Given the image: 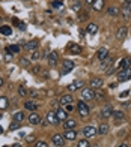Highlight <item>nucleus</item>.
<instances>
[{"instance_id": "nucleus-1", "label": "nucleus", "mask_w": 131, "mask_h": 147, "mask_svg": "<svg viewBox=\"0 0 131 147\" xmlns=\"http://www.w3.org/2000/svg\"><path fill=\"white\" fill-rule=\"evenodd\" d=\"M77 113L80 114V117H88L90 114V108H89V105L84 102V101H80L77 104Z\"/></svg>"}, {"instance_id": "nucleus-2", "label": "nucleus", "mask_w": 131, "mask_h": 147, "mask_svg": "<svg viewBox=\"0 0 131 147\" xmlns=\"http://www.w3.org/2000/svg\"><path fill=\"white\" fill-rule=\"evenodd\" d=\"M80 98H81V101L84 102H88V101H92V99H95V92L92 89H80Z\"/></svg>"}, {"instance_id": "nucleus-3", "label": "nucleus", "mask_w": 131, "mask_h": 147, "mask_svg": "<svg viewBox=\"0 0 131 147\" xmlns=\"http://www.w3.org/2000/svg\"><path fill=\"white\" fill-rule=\"evenodd\" d=\"M128 80H131V68L117 71V81L124 83V81H128Z\"/></svg>"}, {"instance_id": "nucleus-4", "label": "nucleus", "mask_w": 131, "mask_h": 147, "mask_svg": "<svg viewBox=\"0 0 131 147\" xmlns=\"http://www.w3.org/2000/svg\"><path fill=\"white\" fill-rule=\"evenodd\" d=\"M75 68V63L73 60H63L62 62V75H67Z\"/></svg>"}, {"instance_id": "nucleus-5", "label": "nucleus", "mask_w": 131, "mask_h": 147, "mask_svg": "<svg viewBox=\"0 0 131 147\" xmlns=\"http://www.w3.org/2000/svg\"><path fill=\"white\" fill-rule=\"evenodd\" d=\"M53 125V126H56L57 123H59V120H57V117H56V111H48L47 113V117H45V122L42 123L44 126H47V125Z\"/></svg>"}, {"instance_id": "nucleus-6", "label": "nucleus", "mask_w": 131, "mask_h": 147, "mask_svg": "<svg viewBox=\"0 0 131 147\" xmlns=\"http://www.w3.org/2000/svg\"><path fill=\"white\" fill-rule=\"evenodd\" d=\"M121 15L124 17V20H130L131 17V3L124 2L121 6Z\"/></svg>"}, {"instance_id": "nucleus-7", "label": "nucleus", "mask_w": 131, "mask_h": 147, "mask_svg": "<svg viewBox=\"0 0 131 147\" xmlns=\"http://www.w3.org/2000/svg\"><path fill=\"white\" fill-rule=\"evenodd\" d=\"M81 134L84 135V138H92V137H95L96 134H98V131H96L95 126H84Z\"/></svg>"}, {"instance_id": "nucleus-8", "label": "nucleus", "mask_w": 131, "mask_h": 147, "mask_svg": "<svg viewBox=\"0 0 131 147\" xmlns=\"http://www.w3.org/2000/svg\"><path fill=\"white\" fill-rule=\"evenodd\" d=\"M51 141H53V144L54 146H57V147H63L65 146V137H63V134H54L53 137H51Z\"/></svg>"}, {"instance_id": "nucleus-9", "label": "nucleus", "mask_w": 131, "mask_h": 147, "mask_svg": "<svg viewBox=\"0 0 131 147\" xmlns=\"http://www.w3.org/2000/svg\"><path fill=\"white\" fill-rule=\"evenodd\" d=\"M102 84H104V81H102V78H100V77L92 78V80H90V83H89V86H90V89H92V90L102 89Z\"/></svg>"}, {"instance_id": "nucleus-10", "label": "nucleus", "mask_w": 131, "mask_h": 147, "mask_svg": "<svg viewBox=\"0 0 131 147\" xmlns=\"http://www.w3.org/2000/svg\"><path fill=\"white\" fill-rule=\"evenodd\" d=\"M47 62L50 66H56L59 62V56H57V51H50L47 54Z\"/></svg>"}, {"instance_id": "nucleus-11", "label": "nucleus", "mask_w": 131, "mask_h": 147, "mask_svg": "<svg viewBox=\"0 0 131 147\" xmlns=\"http://www.w3.org/2000/svg\"><path fill=\"white\" fill-rule=\"evenodd\" d=\"M112 114H113V108H112V105L110 104H106L102 107V110H101V116H102V119H109V117H112Z\"/></svg>"}, {"instance_id": "nucleus-12", "label": "nucleus", "mask_w": 131, "mask_h": 147, "mask_svg": "<svg viewBox=\"0 0 131 147\" xmlns=\"http://www.w3.org/2000/svg\"><path fill=\"white\" fill-rule=\"evenodd\" d=\"M83 86H84V83L81 81V80H75V81H73V83L68 86V90L69 92H75V90L83 89Z\"/></svg>"}, {"instance_id": "nucleus-13", "label": "nucleus", "mask_w": 131, "mask_h": 147, "mask_svg": "<svg viewBox=\"0 0 131 147\" xmlns=\"http://www.w3.org/2000/svg\"><path fill=\"white\" fill-rule=\"evenodd\" d=\"M59 104H60L62 107L68 105V104H74V98L71 95H63V96L59 98Z\"/></svg>"}, {"instance_id": "nucleus-14", "label": "nucleus", "mask_w": 131, "mask_h": 147, "mask_svg": "<svg viewBox=\"0 0 131 147\" xmlns=\"http://www.w3.org/2000/svg\"><path fill=\"white\" fill-rule=\"evenodd\" d=\"M128 68H131V59H130V57H125V59H122L121 62H119V66H117V71L128 69Z\"/></svg>"}, {"instance_id": "nucleus-15", "label": "nucleus", "mask_w": 131, "mask_h": 147, "mask_svg": "<svg viewBox=\"0 0 131 147\" xmlns=\"http://www.w3.org/2000/svg\"><path fill=\"white\" fill-rule=\"evenodd\" d=\"M77 131L75 129H68L67 132L63 134V137H65V140H68V141H74V140L77 138Z\"/></svg>"}, {"instance_id": "nucleus-16", "label": "nucleus", "mask_w": 131, "mask_h": 147, "mask_svg": "<svg viewBox=\"0 0 131 147\" xmlns=\"http://www.w3.org/2000/svg\"><path fill=\"white\" fill-rule=\"evenodd\" d=\"M101 68L104 69V71H107L109 68H112V65H113V57L112 56H107L104 60H101Z\"/></svg>"}, {"instance_id": "nucleus-17", "label": "nucleus", "mask_w": 131, "mask_h": 147, "mask_svg": "<svg viewBox=\"0 0 131 147\" xmlns=\"http://www.w3.org/2000/svg\"><path fill=\"white\" fill-rule=\"evenodd\" d=\"M127 38V27H119L117 29V32H116V39L117 41H124V39Z\"/></svg>"}, {"instance_id": "nucleus-18", "label": "nucleus", "mask_w": 131, "mask_h": 147, "mask_svg": "<svg viewBox=\"0 0 131 147\" xmlns=\"http://www.w3.org/2000/svg\"><path fill=\"white\" fill-rule=\"evenodd\" d=\"M96 56H98V60H100V62H101V60H104V59L109 56V48H107V47H101V48L98 50Z\"/></svg>"}, {"instance_id": "nucleus-19", "label": "nucleus", "mask_w": 131, "mask_h": 147, "mask_svg": "<svg viewBox=\"0 0 131 147\" xmlns=\"http://www.w3.org/2000/svg\"><path fill=\"white\" fill-rule=\"evenodd\" d=\"M29 123L30 125H41V117H39L38 113H32L29 116Z\"/></svg>"}, {"instance_id": "nucleus-20", "label": "nucleus", "mask_w": 131, "mask_h": 147, "mask_svg": "<svg viewBox=\"0 0 131 147\" xmlns=\"http://www.w3.org/2000/svg\"><path fill=\"white\" fill-rule=\"evenodd\" d=\"M75 126H77V122H75L74 119H67L63 122V128L67 129V131L68 129H75Z\"/></svg>"}, {"instance_id": "nucleus-21", "label": "nucleus", "mask_w": 131, "mask_h": 147, "mask_svg": "<svg viewBox=\"0 0 131 147\" xmlns=\"http://www.w3.org/2000/svg\"><path fill=\"white\" fill-rule=\"evenodd\" d=\"M56 117H57L59 122H65V120L68 119V113L65 111V110H60V108H59V110L56 111Z\"/></svg>"}, {"instance_id": "nucleus-22", "label": "nucleus", "mask_w": 131, "mask_h": 147, "mask_svg": "<svg viewBox=\"0 0 131 147\" xmlns=\"http://www.w3.org/2000/svg\"><path fill=\"white\" fill-rule=\"evenodd\" d=\"M38 48V41H29V42H26L24 44V50H27V51H35Z\"/></svg>"}, {"instance_id": "nucleus-23", "label": "nucleus", "mask_w": 131, "mask_h": 147, "mask_svg": "<svg viewBox=\"0 0 131 147\" xmlns=\"http://www.w3.org/2000/svg\"><path fill=\"white\" fill-rule=\"evenodd\" d=\"M90 6H92L94 11L100 12V11H102V8H104V0H94V3L90 5Z\"/></svg>"}, {"instance_id": "nucleus-24", "label": "nucleus", "mask_w": 131, "mask_h": 147, "mask_svg": "<svg viewBox=\"0 0 131 147\" xmlns=\"http://www.w3.org/2000/svg\"><path fill=\"white\" fill-rule=\"evenodd\" d=\"M24 108L32 111V113H35V110H38V104L33 102V101H26L24 102Z\"/></svg>"}, {"instance_id": "nucleus-25", "label": "nucleus", "mask_w": 131, "mask_h": 147, "mask_svg": "<svg viewBox=\"0 0 131 147\" xmlns=\"http://www.w3.org/2000/svg\"><path fill=\"white\" fill-rule=\"evenodd\" d=\"M20 51H21L20 50V45H8L6 47V53H9V54H12V56L18 54Z\"/></svg>"}, {"instance_id": "nucleus-26", "label": "nucleus", "mask_w": 131, "mask_h": 147, "mask_svg": "<svg viewBox=\"0 0 131 147\" xmlns=\"http://www.w3.org/2000/svg\"><path fill=\"white\" fill-rule=\"evenodd\" d=\"M68 51H69V53H73V54H80V53H81V47H80V45H77V44H69Z\"/></svg>"}, {"instance_id": "nucleus-27", "label": "nucleus", "mask_w": 131, "mask_h": 147, "mask_svg": "<svg viewBox=\"0 0 131 147\" xmlns=\"http://www.w3.org/2000/svg\"><path fill=\"white\" fill-rule=\"evenodd\" d=\"M112 116L115 117V122H121V120H124V117H125V113L122 110H116V111H113Z\"/></svg>"}, {"instance_id": "nucleus-28", "label": "nucleus", "mask_w": 131, "mask_h": 147, "mask_svg": "<svg viewBox=\"0 0 131 147\" xmlns=\"http://www.w3.org/2000/svg\"><path fill=\"white\" fill-rule=\"evenodd\" d=\"M109 131H110V128H109L107 123H101L100 128H98V134H100V135H107Z\"/></svg>"}, {"instance_id": "nucleus-29", "label": "nucleus", "mask_w": 131, "mask_h": 147, "mask_svg": "<svg viewBox=\"0 0 131 147\" xmlns=\"http://www.w3.org/2000/svg\"><path fill=\"white\" fill-rule=\"evenodd\" d=\"M0 33L5 36H11L12 35V27L11 26H0Z\"/></svg>"}, {"instance_id": "nucleus-30", "label": "nucleus", "mask_w": 131, "mask_h": 147, "mask_svg": "<svg viewBox=\"0 0 131 147\" xmlns=\"http://www.w3.org/2000/svg\"><path fill=\"white\" fill-rule=\"evenodd\" d=\"M12 117H14L15 122L21 123V122H24V111H17V113H14V116H12Z\"/></svg>"}, {"instance_id": "nucleus-31", "label": "nucleus", "mask_w": 131, "mask_h": 147, "mask_svg": "<svg viewBox=\"0 0 131 147\" xmlns=\"http://www.w3.org/2000/svg\"><path fill=\"white\" fill-rule=\"evenodd\" d=\"M9 105V101L6 96H0V110H6Z\"/></svg>"}, {"instance_id": "nucleus-32", "label": "nucleus", "mask_w": 131, "mask_h": 147, "mask_svg": "<svg viewBox=\"0 0 131 147\" xmlns=\"http://www.w3.org/2000/svg\"><path fill=\"white\" fill-rule=\"evenodd\" d=\"M107 14L112 15V17H117V15H121V9H119V8H115V6H113V8H109V9H107Z\"/></svg>"}, {"instance_id": "nucleus-33", "label": "nucleus", "mask_w": 131, "mask_h": 147, "mask_svg": "<svg viewBox=\"0 0 131 147\" xmlns=\"http://www.w3.org/2000/svg\"><path fill=\"white\" fill-rule=\"evenodd\" d=\"M98 32V26L95 23H89L88 24V33H90V35H95V33Z\"/></svg>"}, {"instance_id": "nucleus-34", "label": "nucleus", "mask_w": 131, "mask_h": 147, "mask_svg": "<svg viewBox=\"0 0 131 147\" xmlns=\"http://www.w3.org/2000/svg\"><path fill=\"white\" fill-rule=\"evenodd\" d=\"M12 21H14V23H15V24L18 26V29H20V30H23V32H24L26 29H27V24H26V23H23V21H18L17 18H14V20H12Z\"/></svg>"}, {"instance_id": "nucleus-35", "label": "nucleus", "mask_w": 131, "mask_h": 147, "mask_svg": "<svg viewBox=\"0 0 131 147\" xmlns=\"http://www.w3.org/2000/svg\"><path fill=\"white\" fill-rule=\"evenodd\" d=\"M77 147H90V144H89V141H88V138L80 140V141L77 143Z\"/></svg>"}, {"instance_id": "nucleus-36", "label": "nucleus", "mask_w": 131, "mask_h": 147, "mask_svg": "<svg viewBox=\"0 0 131 147\" xmlns=\"http://www.w3.org/2000/svg\"><path fill=\"white\" fill-rule=\"evenodd\" d=\"M51 5H53L54 9H59V11L63 9V2H60V0H54V2L51 3Z\"/></svg>"}, {"instance_id": "nucleus-37", "label": "nucleus", "mask_w": 131, "mask_h": 147, "mask_svg": "<svg viewBox=\"0 0 131 147\" xmlns=\"http://www.w3.org/2000/svg\"><path fill=\"white\" fill-rule=\"evenodd\" d=\"M18 95L21 96V98H24L26 95H27V90H26L24 86H20V87H18Z\"/></svg>"}, {"instance_id": "nucleus-38", "label": "nucleus", "mask_w": 131, "mask_h": 147, "mask_svg": "<svg viewBox=\"0 0 131 147\" xmlns=\"http://www.w3.org/2000/svg\"><path fill=\"white\" fill-rule=\"evenodd\" d=\"M39 57H41V53H39L38 50L32 51V60H33V62H36V60H39Z\"/></svg>"}, {"instance_id": "nucleus-39", "label": "nucleus", "mask_w": 131, "mask_h": 147, "mask_svg": "<svg viewBox=\"0 0 131 147\" xmlns=\"http://www.w3.org/2000/svg\"><path fill=\"white\" fill-rule=\"evenodd\" d=\"M20 125H21V123H20V122H15V120H14V123L9 125V131H17V129L20 128Z\"/></svg>"}, {"instance_id": "nucleus-40", "label": "nucleus", "mask_w": 131, "mask_h": 147, "mask_svg": "<svg viewBox=\"0 0 131 147\" xmlns=\"http://www.w3.org/2000/svg\"><path fill=\"white\" fill-rule=\"evenodd\" d=\"M95 92V98L96 99H104V92L101 89H98V90H94Z\"/></svg>"}, {"instance_id": "nucleus-41", "label": "nucleus", "mask_w": 131, "mask_h": 147, "mask_svg": "<svg viewBox=\"0 0 131 147\" xmlns=\"http://www.w3.org/2000/svg\"><path fill=\"white\" fill-rule=\"evenodd\" d=\"M80 9H81V3H80V2H74L73 11H74V12H80Z\"/></svg>"}, {"instance_id": "nucleus-42", "label": "nucleus", "mask_w": 131, "mask_h": 147, "mask_svg": "<svg viewBox=\"0 0 131 147\" xmlns=\"http://www.w3.org/2000/svg\"><path fill=\"white\" fill-rule=\"evenodd\" d=\"M63 108H65V111H67V113H73L74 111V104H68V105H65Z\"/></svg>"}, {"instance_id": "nucleus-43", "label": "nucleus", "mask_w": 131, "mask_h": 147, "mask_svg": "<svg viewBox=\"0 0 131 147\" xmlns=\"http://www.w3.org/2000/svg\"><path fill=\"white\" fill-rule=\"evenodd\" d=\"M33 147H48V144L45 143V141H36Z\"/></svg>"}, {"instance_id": "nucleus-44", "label": "nucleus", "mask_w": 131, "mask_h": 147, "mask_svg": "<svg viewBox=\"0 0 131 147\" xmlns=\"http://www.w3.org/2000/svg\"><path fill=\"white\" fill-rule=\"evenodd\" d=\"M29 65H30V62L27 59H21V66H24V68H29Z\"/></svg>"}, {"instance_id": "nucleus-45", "label": "nucleus", "mask_w": 131, "mask_h": 147, "mask_svg": "<svg viewBox=\"0 0 131 147\" xmlns=\"http://www.w3.org/2000/svg\"><path fill=\"white\" fill-rule=\"evenodd\" d=\"M12 57H14V56H12V54H9V53H6V54H5L6 62H11V60H12Z\"/></svg>"}, {"instance_id": "nucleus-46", "label": "nucleus", "mask_w": 131, "mask_h": 147, "mask_svg": "<svg viewBox=\"0 0 131 147\" xmlns=\"http://www.w3.org/2000/svg\"><path fill=\"white\" fill-rule=\"evenodd\" d=\"M128 95H130V92H128V90H125V92H122V93H121V96H119V98H122V99H124V98H127Z\"/></svg>"}, {"instance_id": "nucleus-47", "label": "nucleus", "mask_w": 131, "mask_h": 147, "mask_svg": "<svg viewBox=\"0 0 131 147\" xmlns=\"http://www.w3.org/2000/svg\"><path fill=\"white\" fill-rule=\"evenodd\" d=\"M113 72H115V69H113V68H109V69H107V75H112Z\"/></svg>"}, {"instance_id": "nucleus-48", "label": "nucleus", "mask_w": 131, "mask_h": 147, "mask_svg": "<svg viewBox=\"0 0 131 147\" xmlns=\"http://www.w3.org/2000/svg\"><path fill=\"white\" fill-rule=\"evenodd\" d=\"M33 140H35L33 135H29V137H27V141H33Z\"/></svg>"}, {"instance_id": "nucleus-49", "label": "nucleus", "mask_w": 131, "mask_h": 147, "mask_svg": "<svg viewBox=\"0 0 131 147\" xmlns=\"http://www.w3.org/2000/svg\"><path fill=\"white\" fill-rule=\"evenodd\" d=\"M84 3H86V5H92L94 0H84Z\"/></svg>"}, {"instance_id": "nucleus-50", "label": "nucleus", "mask_w": 131, "mask_h": 147, "mask_svg": "<svg viewBox=\"0 0 131 147\" xmlns=\"http://www.w3.org/2000/svg\"><path fill=\"white\" fill-rule=\"evenodd\" d=\"M117 147H128V144H125V143H124V144H119Z\"/></svg>"}, {"instance_id": "nucleus-51", "label": "nucleus", "mask_w": 131, "mask_h": 147, "mask_svg": "<svg viewBox=\"0 0 131 147\" xmlns=\"http://www.w3.org/2000/svg\"><path fill=\"white\" fill-rule=\"evenodd\" d=\"M3 86V78H0V87Z\"/></svg>"}, {"instance_id": "nucleus-52", "label": "nucleus", "mask_w": 131, "mask_h": 147, "mask_svg": "<svg viewBox=\"0 0 131 147\" xmlns=\"http://www.w3.org/2000/svg\"><path fill=\"white\" fill-rule=\"evenodd\" d=\"M11 147H21V146H20V144H12Z\"/></svg>"}, {"instance_id": "nucleus-53", "label": "nucleus", "mask_w": 131, "mask_h": 147, "mask_svg": "<svg viewBox=\"0 0 131 147\" xmlns=\"http://www.w3.org/2000/svg\"><path fill=\"white\" fill-rule=\"evenodd\" d=\"M2 134H3V128H2V126H0V135H2Z\"/></svg>"}, {"instance_id": "nucleus-54", "label": "nucleus", "mask_w": 131, "mask_h": 147, "mask_svg": "<svg viewBox=\"0 0 131 147\" xmlns=\"http://www.w3.org/2000/svg\"><path fill=\"white\" fill-rule=\"evenodd\" d=\"M125 2H127V3H131V0H125Z\"/></svg>"}, {"instance_id": "nucleus-55", "label": "nucleus", "mask_w": 131, "mask_h": 147, "mask_svg": "<svg viewBox=\"0 0 131 147\" xmlns=\"http://www.w3.org/2000/svg\"><path fill=\"white\" fill-rule=\"evenodd\" d=\"M2 117H3V116H2V113H0V120H2Z\"/></svg>"}, {"instance_id": "nucleus-56", "label": "nucleus", "mask_w": 131, "mask_h": 147, "mask_svg": "<svg viewBox=\"0 0 131 147\" xmlns=\"http://www.w3.org/2000/svg\"><path fill=\"white\" fill-rule=\"evenodd\" d=\"M3 147H8V146H3Z\"/></svg>"}]
</instances>
